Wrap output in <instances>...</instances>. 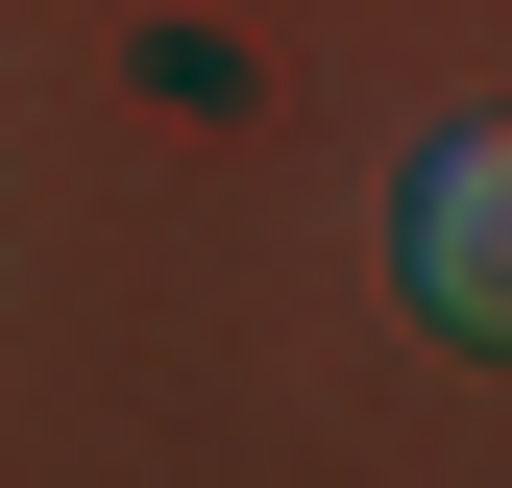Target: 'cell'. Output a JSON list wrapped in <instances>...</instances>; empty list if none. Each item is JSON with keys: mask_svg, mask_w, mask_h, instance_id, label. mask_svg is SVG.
<instances>
[{"mask_svg": "<svg viewBox=\"0 0 512 488\" xmlns=\"http://www.w3.org/2000/svg\"><path fill=\"white\" fill-rule=\"evenodd\" d=\"M415 293H439V318H512V147H488V122L415 147Z\"/></svg>", "mask_w": 512, "mask_h": 488, "instance_id": "6da1fadb", "label": "cell"}]
</instances>
